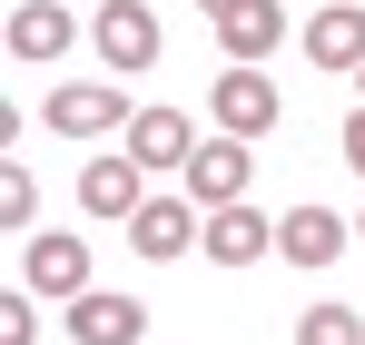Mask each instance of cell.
Segmentation results:
<instances>
[{
	"label": "cell",
	"mask_w": 365,
	"mask_h": 345,
	"mask_svg": "<svg viewBox=\"0 0 365 345\" xmlns=\"http://www.w3.org/2000/svg\"><path fill=\"white\" fill-rule=\"evenodd\" d=\"M207 118H217V128H227V138H277V79H267V69H257V59H227V69H217V89H207Z\"/></svg>",
	"instance_id": "6da1fadb"
},
{
	"label": "cell",
	"mask_w": 365,
	"mask_h": 345,
	"mask_svg": "<svg viewBox=\"0 0 365 345\" xmlns=\"http://www.w3.org/2000/svg\"><path fill=\"white\" fill-rule=\"evenodd\" d=\"M89 50L109 59V79H138V69H158V10H148V0H99V20H89Z\"/></svg>",
	"instance_id": "7a4b0ae2"
},
{
	"label": "cell",
	"mask_w": 365,
	"mask_h": 345,
	"mask_svg": "<svg viewBox=\"0 0 365 345\" xmlns=\"http://www.w3.org/2000/svg\"><path fill=\"white\" fill-rule=\"evenodd\" d=\"M178 177H187L197 207H237L247 177H257V138H227V128H217V138H197V158H187Z\"/></svg>",
	"instance_id": "3957f363"
},
{
	"label": "cell",
	"mask_w": 365,
	"mask_h": 345,
	"mask_svg": "<svg viewBox=\"0 0 365 345\" xmlns=\"http://www.w3.org/2000/svg\"><path fill=\"white\" fill-rule=\"evenodd\" d=\"M20 287L30 296H89V237H60V227L20 237Z\"/></svg>",
	"instance_id": "277c9868"
},
{
	"label": "cell",
	"mask_w": 365,
	"mask_h": 345,
	"mask_svg": "<svg viewBox=\"0 0 365 345\" xmlns=\"http://www.w3.org/2000/svg\"><path fill=\"white\" fill-rule=\"evenodd\" d=\"M69 336L79 345H138L148 336V306L119 287H89V296H69Z\"/></svg>",
	"instance_id": "5b68a950"
},
{
	"label": "cell",
	"mask_w": 365,
	"mask_h": 345,
	"mask_svg": "<svg viewBox=\"0 0 365 345\" xmlns=\"http://www.w3.org/2000/svg\"><path fill=\"white\" fill-rule=\"evenodd\" d=\"M50 128L60 138H99V128H119V118H138V109H119V79H69V89H50Z\"/></svg>",
	"instance_id": "8992f818"
},
{
	"label": "cell",
	"mask_w": 365,
	"mask_h": 345,
	"mask_svg": "<svg viewBox=\"0 0 365 345\" xmlns=\"http://www.w3.org/2000/svg\"><path fill=\"white\" fill-rule=\"evenodd\" d=\"M197 227H207V207H197V197H148V207L128 217V247L168 267V257H187V237H197Z\"/></svg>",
	"instance_id": "52a82bcc"
},
{
	"label": "cell",
	"mask_w": 365,
	"mask_h": 345,
	"mask_svg": "<svg viewBox=\"0 0 365 345\" xmlns=\"http://www.w3.org/2000/svg\"><path fill=\"white\" fill-rule=\"evenodd\" d=\"M306 59H316V69H336V79L365 69V0H326V10L306 20Z\"/></svg>",
	"instance_id": "ba28073f"
},
{
	"label": "cell",
	"mask_w": 365,
	"mask_h": 345,
	"mask_svg": "<svg viewBox=\"0 0 365 345\" xmlns=\"http://www.w3.org/2000/svg\"><path fill=\"white\" fill-rule=\"evenodd\" d=\"M138 158H119V148H109V158H89V168H79V207H89V217H138V207H148V187H138Z\"/></svg>",
	"instance_id": "9c48e42d"
},
{
	"label": "cell",
	"mask_w": 365,
	"mask_h": 345,
	"mask_svg": "<svg viewBox=\"0 0 365 345\" xmlns=\"http://www.w3.org/2000/svg\"><path fill=\"white\" fill-rule=\"evenodd\" d=\"M346 217H336V207H287V217H277V257H287V267H336V257H346Z\"/></svg>",
	"instance_id": "30bf717a"
},
{
	"label": "cell",
	"mask_w": 365,
	"mask_h": 345,
	"mask_svg": "<svg viewBox=\"0 0 365 345\" xmlns=\"http://www.w3.org/2000/svg\"><path fill=\"white\" fill-rule=\"evenodd\" d=\"M197 247H207V257H217V267H257V257H267V247H277V217H257V207H207V227H197Z\"/></svg>",
	"instance_id": "8fae6325"
},
{
	"label": "cell",
	"mask_w": 365,
	"mask_h": 345,
	"mask_svg": "<svg viewBox=\"0 0 365 345\" xmlns=\"http://www.w3.org/2000/svg\"><path fill=\"white\" fill-rule=\"evenodd\" d=\"M119 148L138 168H187V158H197V128H187V109H138Z\"/></svg>",
	"instance_id": "7c38bea8"
},
{
	"label": "cell",
	"mask_w": 365,
	"mask_h": 345,
	"mask_svg": "<svg viewBox=\"0 0 365 345\" xmlns=\"http://www.w3.org/2000/svg\"><path fill=\"white\" fill-rule=\"evenodd\" d=\"M207 30H217V50H227V59H267L277 40H287V10H277V0H227Z\"/></svg>",
	"instance_id": "4fadbf2b"
},
{
	"label": "cell",
	"mask_w": 365,
	"mask_h": 345,
	"mask_svg": "<svg viewBox=\"0 0 365 345\" xmlns=\"http://www.w3.org/2000/svg\"><path fill=\"white\" fill-rule=\"evenodd\" d=\"M0 40H10V59H60L69 40H79V20H69L60 0H20V10H10V30H0Z\"/></svg>",
	"instance_id": "5bb4252c"
},
{
	"label": "cell",
	"mask_w": 365,
	"mask_h": 345,
	"mask_svg": "<svg viewBox=\"0 0 365 345\" xmlns=\"http://www.w3.org/2000/svg\"><path fill=\"white\" fill-rule=\"evenodd\" d=\"M297 345H365V316H356V306H306Z\"/></svg>",
	"instance_id": "9a60e30c"
},
{
	"label": "cell",
	"mask_w": 365,
	"mask_h": 345,
	"mask_svg": "<svg viewBox=\"0 0 365 345\" xmlns=\"http://www.w3.org/2000/svg\"><path fill=\"white\" fill-rule=\"evenodd\" d=\"M0 227H10V237H30V227H40V187H30V168H20V158L0 168Z\"/></svg>",
	"instance_id": "2e32d148"
},
{
	"label": "cell",
	"mask_w": 365,
	"mask_h": 345,
	"mask_svg": "<svg viewBox=\"0 0 365 345\" xmlns=\"http://www.w3.org/2000/svg\"><path fill=\"white\" fill-rule=\"evenodd\" d=\"M40 336V296L20 287V296H0V345H30Z\"/></svg>",
	"instance_id": "e0dca14e"
},
{
	"label": "cell",
	"mask_w": 365,
	"mask_h": 345,
	"mask_svg": "<svg viewBox=\"0 0 365 345\" xmlns=\"http://www.w3.org/2000/svg\"><path fill=\"white\" fill-rule=\"evenodd\" d=\"M346 168H365V109H346Z\"/></svg>",
	"instance_id": "ac0fdd59"
},
{
	"label": "cell",
	"mask_w": 365,
	"mask_h": 345,
	"mask_svg": "<svg viewBox=\"0 0 365 345\" xmlns=\"http://www.w3.org/2000/svg\"><path fill=\"white\" fill-rule=\"evenodd\" d=\"M197 10H207V20H217V10H227V0H197Z\"/></svg>",
	"instance_id": "d6986e66"
},
{
	"label": "cell",
	"mask_w": 365,
	"mask_h": 345,
	"mask_svg": "<svg viewBox=\"0 0 365 345\" xmlns=\"http://www.w3.org/2000/svg\"><path fill=\"white\" fill-rule=\"evenodd\" d=\"M356 89H365V69H356ZM356 109H365V99H356Z\"/></svg>",
	"instance_id": "ffe728a7"
},
{
	"label": "cell",
	"mask_w": 365,
	"mask_h": 345,
	"mask_svg": "<svg viewBox=\"0 0 365 345\" xmlns=\"http://www.w3.org/2000/svg\"><path fill=\"white\" fill-rule=\"evenodd\" d=\"M356 237H365V217H356Z\"/></svg>",
	"instance_id": "44dd1931"
}]
</instances>
